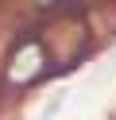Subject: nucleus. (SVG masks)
<instances>
[{
    "mask_svg": "<svg viewBox=\"0 0 116 120\" xmlns=\"http://www.w3.org/2000/svg\"><path fill=\"white\" fill-rule=\"evenodd\" d=\"M46 50V62H50V74H66L74 66H81V58L89 54V31H85V16L74 8V4H58L50 16L43 19L35 35Z\"/></svg>",
    "mask_w": 116,
    "mask_h": 120,
    "instance_id": "obj_1",
    "label": "nucleus"
},
{
    "mask_svg": "<svg viewBox=\"0 0 116 120\" xmlns=\"http://www.w3.org/2000/svg\"><path fill=\"white\" fill-rule=\"evenodd\" d=\"M46 74H50V62H46L43 43L35 35L31 39H19L12 47V54H8V62H4V89H31Z\"/></svg>",
    "mask_w": 116,
    "mask_h": 120,
    "instance_id": "obj_2",
    "label": "nucleus"
},
{
    "mask_svg": "<svg viewBox=\"0 0 116 120\" xmlns=\"http://www.w3.org/2000/svg\"><path fill=\"white\" fill-rule=\"evenodd\" d=\"M85 31H89V43H112L116 39V4L105 0L97 8H85Z\"/></svg>",
    "mask_w": 116,
    "mask_h": 120,
    "instance_id": "obj_3",
    "label": "nucleus"
}]
</instances>
